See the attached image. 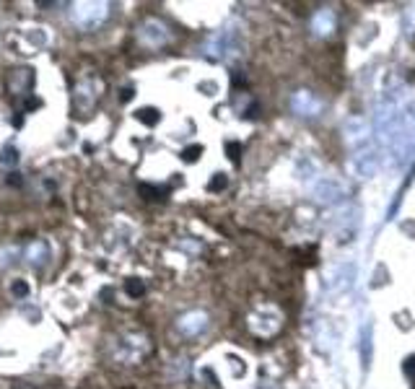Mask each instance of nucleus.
Here are the masks:
<instances>
[{
  "mask_svg": "<svg viewBox=\"0 0 415 389\" xmlns=\"http://www.w3.org/2000/svg\"><path fill=\"white\" fill-rule=\"evenodd\" d=\"M135 120L143 122V125H148V128H153V125H158L161 112H158V109H153V106H143V109L135 112Z\"/></svg>",
  "mask_w": 415,
  "mask_h": 389,
  "instance_id": "nucleus-1",
  "label": "nucleus"
},
{
  "mask_svg": "<svg viewBox=\"0 0 415 389\" xmlns=\"http://www.w3.org/2000/svg\"><path fill=\"white\" fill-rule=\"evenodd\" d=\"M138 192H140L143 200H153V203H158V200H164V197H166V189L153 187V184H140Z\"/></svg>",
  "mask_w": 415,
  "mask_h": 389,
  "instance_id": "nucleus-2",
  "label": "nucleus"
},
{
  "mask_svg": "<svg viewBox=\"0 0 415 389\" xmlns=\"http://www.w3.org/2000/svg\"><path fill=\"white\" fill-rule=\"evenodd\" d=\"M125 291H128V296H132V298H140L143 293H146V285H143V280L130 278L128 283H125Z\"/></svg>",
  "mask_w": 415,
  "mask_h": 389,
  "instance_id": "nucleus-3",
  "label": "nucleus"
},
{
  "mask_svg": "<svg viewBox=\"0 0 415 389\" xmlns=\"http://www.w3.org/2000/svg\"><path fill=\"white\" fill-rule=\"evenodd\" d=\"M200 153H203L200 146H189V148L182 151V161H187V164H189V161H197V158H200Z\"/></svg>",
  "mask_w": 415,
  "mask_h": 389,
  "instance_id": "nucleus-4",
  "label": "nucleus"
},
{
  "mask_svg": "<svg viewBox=\"0 0 415 389\" xmlns=\"http://www.w3.org/2000/svg\"><path fill=\"white\" fill-rule=\"evenodd\" d=\"M19 161V151L16 148H3V153H0V164H16Z\"/></svg>",
  "mask_w": 415,
  "mask_h": 389,
  "instance_id": "nucleus-5",
  "label": "nucleus"
},
{
  "mask_svg": "<svg viewBox=\"0 0 415 389\" xmlns=\"http://www.w3.org/2000/svg\"><path fill=\"white\" fill-rule=\"evenodd\" d=\"M11 291H13V296L24 298V296H29V285H26V280H13Z\"/></svg>",
  "mask_w": 415,
  "mask_h": 389,
  "instance_id": "nucleus-6",
  "label": "nucleus"
},
{
  "mask_svg": "<svg viewBox=\"0 0 415 389\" xmlns=\"http://www.w3.org/2000/svg\"><path fill=\"white\" fill-rule=\"evenodd\" d=\"M135 96V88L130 86V88H122V91H120V102L125 104V102H130V99Z\"/></svg>",
  "mask_w": 415,
  "mask_h": 389,
  "instance_id": "nucleus-7",
  "label": "nucleus"
},
{
  "mask_svg": "<svg viewBox=\"0 0 415 389\" xmlns=\"http://www.w3.org/2000/svg\"><path fill=\"white\" fill-rule=\"evenodd\" d=\"M223 187H226V179H223V174H218V177L210 182V189H223Z\"/></svg>",
  "mask_w": 415,
  "mask_h": 389,
  "instance_id": "nucleus-8",
  "label": "nucleus"
},
{
  "mask_svg": "<svg viewBox=\"0 0 415 389\" xmlns=\"http://www.w3.org/2000/svg\"><path fill=\"white\" fill-rule=\"evenodd\" d=\"M226 151H229V158H233V161L239 158V146H236V143H229Z\"/></svg>",
  "mask_w": 415,
  "mask_h": 389,
  "instance_id": "nucleus-9",
  "label": "nucleus"
},
{
  "mask_svg": "<svg viewBox=\"0 0 415 389\" xmlns=\"http://www.w3.org/2000/svg\"><path fill=\"white\" fill-rule=\"evenodd\" d=\"M21 125H24V114H16L13 117V128H21Z\"/></svg>",
  "mask_w": 415,
  "mask_h": 389,
  "instance_id": "nucleus-10",
  "label": "nucleus"
},
{
  "mask_svg": "<svg viewBox=\"0 0 415 389\" xmlns=\"http://www.w3.org/2000/svg\"><path fill=\"white\" fill-rule=\"evenodd\" d=\"M8 182H11L13 187H19V184H21V179H19V174H11V177H8Z\"/></svg>",
  "mask_w": 415,
  "mask_h": 389,
  "instance_id": "nucleus-11",
  "label": "nucleus"
},
{
  "mask_svg": "<svg viewBox=\"0 0 415 389\" xmlns=\"http://www.w3.org/2000/svg\"><path fill=\"white\" fill-rule=\"evenodd\" d=\"M39 106V99H31V102H26V109H37Z\"/></svg>",
  "mask_w": 415,
  "mask_h": 389,
  "instance_id": "nucleus-12",
  "label": "nucleus"
}]
</instances>
